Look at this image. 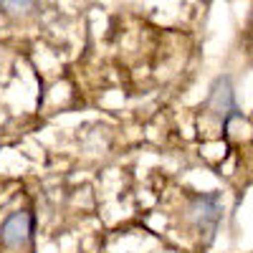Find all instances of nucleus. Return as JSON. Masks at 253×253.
Instances as JSON below:
<instances>
[{"label":"nucleus","mask_w":253,"mask_h":253,"mask_svg":"<svg viewBox=\"0 0 253 253\" xmlns=\"http://www.w3.org/2000/svg\"><path fill=\"white\" fill-rule=\"evenodd\" d=\"M187 218L200 233H208V238H210L215 233L220 218H223V198H220V193L195 195L187 205Z\"/></svg>","instance_id":"nucleus-2"},{"label":"nucleus","mask_w":253,"mask_h":253,"mask_svg":"<svg viewBox=\"0 0 253 253\" xmlns=\"http://www.w3.org/2000/svg\"><path fill=\"white\" fill-rule=\"evenodd\" d=\"M33 233V215L26 210H18V213L8 215L5 223L0 225V241L5 248H20L31 241Z\"/></svg>","instance_id":"nucleus-3"},{"label":"nucleus","mask_w":253,"mask_h":253,"mask_svg":"<svg viewBox=\"0 0 253 253\" xmlns=\"http://www.w3.org/2000/svg\"><path fill=\"white\" fill-rule=\"evenodd\" d=\"M36 8V3H0V10L8 13V15H28Z\"/></svg>","instance_id":"nucleus-4"},{"label":"nucleus","mask_w":253,"mask_h":253,"mask_svg":"<svg viewBox=\"0 0 253 253\" xmlns=\"http://www.w3.org/2000/svg\"><path fill=\"white\" fill-rule=\"evenodd\" d=\"M205 109L218 117L223 122V129H228L233 119H241V109H238V101H236V91H233V81L230 76H218L210 86V94L205 99Z\"/></svg>","instance_id":"nucleus-1"}]
</instances>
